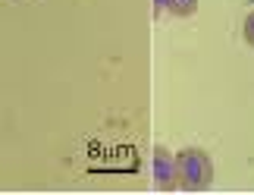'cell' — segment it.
I'll use <instances>...</instances> for the list:
<instances>
[{"instance_id": "6da1fadb", "label": "cell", "mask_w": 254, "mask_h": 195, "mask_svg": "<svg viewBox=\"0 0 254 195\" xmlns=\"http://www.w3.org/2000/svg\"><path fill=\"white\" fill-rule=\"evenodd\" d=\"M176 180L185 192H204L213 183V161L201 148H185L176 154Z\"/></svg>"}, {"instance_id": "7a4b0ae2", "label": "cell", "mask_w": 254, "mask_h": 195, "mask_svg": "<svg viewBox=\"0 0 254 195\" xmlns=\"http://www.w3.org/2000/svg\"><path fill=\"white\" fill-rule=\"evenodd\" d=\"M154 183H157L160 192L179 189V180H176V158L170 154V148H163V145H157V151H154Z\"/></svg>"}, {"instance_id": "3957f363", "label": "cell", "mask_w": 254, "mask_h": 195, "mask_svg": "<svg viewBox=\"0 0 254 195\" xmlns=\"http://www.w3.org/2000/svg\"><path fill=\"white\" fill-rule=\"evenodd\" d=\"M154 9H167L173 16H191L198 9V0H154Z\"/></svg>"}, {"instance_id": "277c9868", "label": "cell", "mask_w": 254, "mask_h": 195, "mask_svg": "<svg viewBox=\"0 0 254 195\" xmlns=\"http://www.w3.org/2000/svg\"><path fill=\"white\" fill-rule=\"evenodd\" d=\"M245 41L254 47V13H248V19H245Z\"/></svg>"}]
</instances>
